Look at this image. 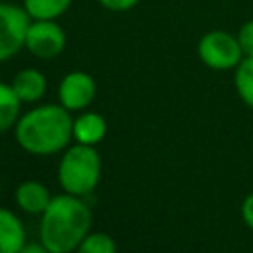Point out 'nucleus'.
Wrapping results in <instances>:
<instances>
[{"label":"nucleus","mask_w":253,"mask_h":253,"mask_svg":"<svg viewBox=\"0 0 253 253\" xmlns=\"http://www.w3.org/2000/svg\"><path fill=\"white\" fill-rule=\"evenodd\" d=\"M101 6H105L111 12H126L130 8H134L140 0H99Z\"/></svg>","instance_id":"obj_17"},{"label":"nucleus","mask_w":253,"mask_h":253,"mask_svg":"<svg viewBox=\"0 0 253 253\" xmlns=\"http://www.w3.org/2000/svg\"><path fill=\"white\" fill-rule=\"evenodd\" d=\"M24 47L40 59H53L65 47V32L55 20H32Z\"/></svg>","instance_id":"obj_6"},{"label":"nucleus","mask_w":253,"mask_h":253,"mask_svg":"<svg viewBox=\"0 0 253 253\" xmlns=\"http://www.w3.org/2000/svg\"><path fill=\"white\" fill-rule=\"evenodd\" d=\"M26 245V229L20 221V217L0 208V253H20Z\"/></svg>","instance_id":"obj_9"},{"label":"nucleus","mask_w":253,"mask_h":253,"mask_svg":"<svg viewBox=\"0 0 253 253\" xmlns=\"http://www.w3.org/2000/svg\"><path fill=\"white\" fill-rule=\"evenodd\" d=\"M75 251L77 253H117V243L109 233L89 231Z\"/></svg>","instance_id":"obj_15"},{"label":"nucleus","mask_w":253,"mask_h":253,"mask_svg":"<svg viewBox=\"0 0 253 253\" xmlns=\"http://www.w3.org/2000/svg\"><path fill=\"white\" fill-rule=\"evenodd\" d=\"M241 217L245 221V225H249L253 229V194H249L243 204H241Z\"/></svg>","instance_id":"obj_18"},{"label":"nucleus","mask_w":253,"mask_h":253,"mask_svg":"<svg viewBox=\"0 0 253 253\" xmlns=\"http://www.w3.org/2000/svg\"><path fill=\"white\" fill-rule=\"evenodd\" d=\"M198 57L206 67L213 71H227L235 69L245 55L239 45L237 34L233 36L225 30H211L200 38Z\"/></svg>","instance_id":"obj_4"},{"label":"nucleus","mask_w":253,"mask_h":253,"mask_svg":"<svg viewBox=\"0 0 253 253\" xmlns=\"http://www.w3.org/2000/svg\"><path fill=\"white\" fill-rule=\"evenodd\" d=\"M107 134V121L93 111L81 113L77 119H73V138L81 144L95 146L101 142Z\"/></svg>","instance_id":"obj_11"},{"label":"nucleus","mask_w":253,"mask_h":253,"mask_svg":"<svg viewBox=\"0 0 253 253\" xmlns=\"http://www.w3.org/2000/svg\"><path fill=\"white\" fill-rule=\"evenodd\" d=\"M10 85L16 91V95L20 97L22 103H36V101H40L45 95V89H47L45 75L42 71H38V69H32V67L18 71Z\"/></svg>","instance_id":"obj_10"},{"label":"nucleus","mask_w":253,"mask_h":253,"mask_svg":"<svg viewBox=\"0 0 253 253\" xmlns=\"http://www.w3.org/2000/svg\"><path fill=\"white\" fill-rule=\"evenodd\" d=\"M73 138V119L69 111L59 105H42L16 123V140L18 144L36 156H47L67 148Z\"/></svg>","instance_id":"obj_2"},{"label":"nucleus","mask_w":253,"mask_h":253,"mask_svg":"<svg viewBox=\"0 0 253 253\" xmlns=\"http://www.w3.org/2000/svg\"><path fill=\"white\" fill-rule=\"evenodd\" d=\"M237 40L245 57H253V20H247L237 30Z\"/></svg>","instance_id":"obj_16"},{"label":"nucleus","mask_w":253,"mask_h":253,"mask_svg":"<svg viewBox=\"0 0 253 253\" xmlns=\"http://www.w3.org/2000/svg\"><path fill=\"white\" fill-rule=\"evenodd\" d=\"M97 95L95 79L85 71H71L67 73L57 89L59 103L67 111H83L87 109Z\"/></svg>","instance_id":"obj_7"},{"label":"nucleus","mask_w":253,"mask_h":253,"mask_svg":"<svg viewBox=\"0 0 253 253\" xmlns=\"http://www.w3.org/2000/svg\"><path fill=\"white\" fill-rule=\"evenodd\" d=\"M20 97L8 83H0V132L16 126L20 119Z\"/></svg>","instance_id":"obj_12"},{"label":"nucleus","mask_w":253,"mask_h":253,"mask_svg":"<svg viewBox=\"0 0 253 253\" xmlns=\"http://www.w3.org/2000/svg\"><path fill=\"white\" fill-rule=\"evenodd\" d=\"M101 156L91 144H73L65 148L59 166H57V182L63 192L73 196H87L93 192L101 180Z\"/></svg>","instance_id":"obj_3"},{"label":"nucleus","mask_w":253,"mask_h":253,"mask_svg":"<svg viewBox=\"0 0 253 253\" xmlns=\"http://www.w3.org/2000/svg\"><path fill=\"white\" fill-rule=\"evenodd\" d=\"M91 231V210L81 196H53L40 219V241L51 253H71Z\"/></svg>","instance_id":"obj_1"},{"label":"nucleus","mask_w":253,"mask_h":253,"mask_svg":"<svg viewBox=\"0 0 253 253\" xmlns=\"http://www.w3.org/2000/svg\"><path fill=\"white\" fill-rule=\"evenodd\" d=\"M235 91L239 99L253 109V57H243L241 63L235 67Z\"/></svg>","instance_id":"obj_14"},{"label":"nucleus","mask_w":253,"mask_h":253,"mask_svg":"<svg viewBox=\"0 0 253 253\" xmlns=\"http://www.w3.org/2000/svg\"><path fill=\"white\" fill-rule=\"evenodd\" d=\"M16 204L20 206V210H24L26 213H43L45 208L51 202V194L49 190L38 182V180H26L16 188Z\"/></svg>","instance_id":"obj_8"},{"label":"nucleus","mask_w":253,"mask_h":253,"mask_svg":"<svg viewBox=\"0 0 253 253\" xmlns=\"http://www.w3.org/2000/svg\"><path fill=\"white\" fill-rule=\"evenodd\" d=\"M71 0H24V10L32 20H55L67 12Z\"/></svg>","instance_id":"obj_13"},{"label":"nucleus","mask_w":253,"mask_h":253,"mask_svg":"<svg viewBox=\"0 0 253 253\" xmlns=\"http://www.w3.org/2000/svg\"><path fill=\"white\" fill-rule=\"evenodd\" d=\"M20 253H51V251L40 241V243H26Z\"/></svg>","instance_id":"obj_19"},{"label":"nucleus","mask_w":253,"mask_h":253,"mask_svg":"<svg viewBox=\"0 0 253 253\" xmlns=\"http://www.w3.org/2000/svg\"><path fill=\"white\" fill-rule=\"evenodd\" d=\"M32 18L24 6L0 2V61L10 59L26 45V32Z\"/></svg>","instance_id":"obj_5"}]
</instances>
